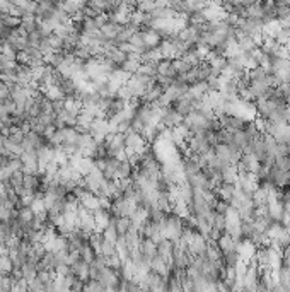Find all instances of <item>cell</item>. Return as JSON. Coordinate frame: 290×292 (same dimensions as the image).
<instances>
[{
    "mask_svg": "<svg viewBox=\"0 0 290 292\" xmlns=\"http://www.w3.org/2000/svg\"><path fill=\"white\" fill-rule=\"evenodd\" d=\"M138 209V203L135 200L128 198H118L111 202V215L113 217H130L135 211Z\"/></svg>",
    "mask_w": 290,
    "mask_h": 292,
    "instance_id": "obj_1",
    "label": "cell"
},
{
    "mask_svg": "<svg viewBox=\"0 0 290 292\" xmlns=\"http://www.w3.org/2000/svg\"><path fill=\"white\" fill-rule=\"evenodd\" d=\"M96 280L99 282L104 289H116V287H120L121 275L118 274V272H114V270H111V268L106 267V268H103V270H99Z\"/></svg>",
    "mask_w": 290,
    "mask_h": 292,
    "instance_id": "obj_2",
    "label": "cell"
},
{
    "mask_svg": "<svg viewBox=\"0 0 290 292\" xmlns=\"http://www.w3.org/2000/svg\"><path fill=\"white\" fill-rule=\"evenodd\" d=\"M205 133H198V135L191 137V140L188 142V149H190L191 154H196V156H205V154L212 149V147H210V144L207 142Z\"/></svg>",
    "mask_w": 290,
    "mask_h": 292,
    "instance_id": "obj_3",
    "label": "cell"
},
{
    "mask_svg": "<svg viewBox=\"0 0 290 292\" xmlns=\"http://www.w3.org/2000/svg\"><path fill=\"white\" fill-rule=\"evenodd\" d=\"M207 246H209V241L205 239V236H202L200 232H195L193 239L188 244V253L191 255V258L195 257H203L207 251Z\"/></svg>",
    "mask_w": 290,
    "mask_h": 292,
    "instance_id": "obj_4",
    "label": "cell"
},
{
    "mask_svg": "<svg viewBox=\"0 0 290 292\" xmlns=\"http://www.w3.org/2000/svg\"><path fill=\"white\" fill-rule=\"evenodd\" d=\"M183 120L184 118L181 116L174 108H166L162 118H161V125H162L164 129L173 130V129H176V127H179V125H183Z\"/></svg>",
    "mask_w": 290,
    "mask_h": 292,
    "instance_id": "obj_5",
    "label": "cell"
},
{
    "mask_svg": "<svg viewBox=\"0 0 290 292\" xmlns=\"http://www.w3.org/2000/svg\"><path fill=\"white\" fill-rule=\"evenodd\" d=\"M111 219H113V215H111V212L108 211V209H97V211L94 212V221H96V232H99V234H103L104 229L110 226Z\"/></svg>",
    "mask_w": 290,
    "mask_h": 292,
    "instance_id": "obj_6",
    "label": "cell"
},
{
    "mask_svg": "<svg viewBox=\"0 0 290 292\" xmlns=\"http://www.w3.org/2000/svg\"><path fill=\"white\" fill-rule=\"evenodd\" d=\"M70 270H72V275H75V277L84 282V284H87V282L91 280V265L85 263L84 260H79L75 265H72Z\"/></svg>",
    "mask_w": 290,
    "mask_h": 292,
    "instance_id": "obj_7",
    "label": "cell"
},
{
    "mask_svg": "<svg viewBox=\"0 0 290 292\" xmlns=\"http://www.w3.org/2000/svg\"><path fill=\"white\" fill-rule=\"evenodd\" d=\"M142 32H144V41H145L147 50H157V48L161 47V43H162V36H161L159 32H156L150 28H147L145 31L142 29Z\"/></svg>",
    "mask_w": 290,
    "mask_h": 292,
    "instance_id": "obj_8",
    "label": "cell"
},
{
    "mask_svg": "<svg viewBox=\"0 0 290 292\" xmlns=\"http://www.w3.org/2000/svg\"><path fill=\"white\" fill-rule=\"evenodd\" d=\"M173 255H174V243L173 241H167V239H162V241L157 244V257L162 258L166 263L171 265Z\"/></svg>",
    "mask_w": 290,
    "mask_h": 292,
    "instance_id": "obj_9",
    "label": "cell"
},
{
    "mask_svg": "<svg viewBox=\"0 0 290 292\" xmlns=\"http://www.w3.org/2000/svg\"><path fill=\"white\" fill-rule=\"evenodd\" d=\"M217 246H219L222 257H226V255H230V253H234V251H237L236 243H234L232 238H230L229 234H226V232H224V234L219 238V241H217Z\"/></svg>",
    "mask_w": 290,
    "mask_h": 292,
    "instance_id": "obj_10",
    "label": "cell"
},
{
    "mask_svg": "<svg viewBox=\"0 0 290 292\" xmlns=\"http://www.w3.org/2000/svg\"><path fill=\"white\" fill-rule=\"evenodd\" d=\"M150 272H152V274H157V275H162V277L166 278L171 272V265L166 263L162 258L156 257L150 260Z\"/></svg>",
    "mask_w": 290,
    "mask_h": 292,
    "instance_id": "obj_11",
    "label": "cell"
},
{
    "mask_svg": "<svg viewBox=\"0 0 290 292\" xmlns=\"http://www.w3.org/2000/svg\"><path fill=\"white\" fill-rule=\"evenodd\" d=\"M215 192H217L219 200H224V202L230 203V200H232L234 195H236L237 188H236V185H230V183H222L219 188H215Z\"/></svg>",
    "mask_w": 290,
    "mask_h": 292,
    "instance_id": "obj_12",
    "label": "cell"
},
{
    "mask_svg": "<svg viewBox=\"0 0 290 292\" xmlns=\"http://www.w3.org/2000/svg\"><path fill=\"white\" fill-rule=\"evenodd\" d=\"M125 243H127V248L128 251H135V249L140 248V243H142V236L140 232H138V229L131 227L130 231L127 232V236H125Z\"/></svg>",
    "mask_w": 290,
    "mask_h": 292,
    "instance_id": "obj_13",
    "label": "cell"
},
{
    "mask_svg": "<svg viewBox=\"0 0 290 292\" xmlns=\"http://www.w3.org/2000/svg\"><path fill=\"white\" fill-rule=\"evenodd\" d=\"M58 89L62 91L65 99L67 97H75V94H77V84L74 82V79H62L58 82Z\"/></svg>",
    "mask_w": 290,
    "mask_h": 292,
    "instance_id": "obj_14",
    "label": "cell"
},
{
    "mask_svg": "<svg viewBox=\"0 0 290 292\" xmlns=\"http://www.w3.org/2000/svg\"><path fill=\"white\" fill-rule=\"evenodd\" d=\"M135 166L130 161H123V162H118V169L114 179H130V176H133Z\"/></svg>",
    "mask_w": 290,
    "mask_h": 292,
    "instance_id": "obj_15",
    "label": "cell"
},
{
    "mask_svg": "<svg viewBox=\"0 0 290 292\" xmlns=\"http://www.w3.org/2000/svg\"><path fill=\"white\" fill-rule=\"evenodd\" d=\"M157 75H162V77H169V79H176V72L173 68V62L167 60V58H162L161 62H157Z\"/></svg>",
    "mask_w": 290,
    "mask_h": 292,
    "instance_id": "obj_16",
    "label": "cell"
},
{
    "mask_svg": "<svg viewBox=\"0 0 290 292\" xmlns=\"http://www.w3.org/2000/svg\"><path fill=\"white\" fill-rule=\"evenodd\" d=\"M111 222L114 224V229H116V232H118V236H120V238H125V236H127V232L131 229L130 217H113V219H111Z\"/></svg>",
    "mask_w": 290,
    "mask_h": 292,
    "instance_id": "obj_17",
    "label": "cell"
},
{
    "mask_svg": "<svg viewBox=\"0 0 290 292\" xmlns=\"http://www.w3.org/2000/svg\"><path fill=\"white\" fill-rule=\"evenodd\" d=\"M188 94L191 97H195L196 101H200L202 97H205L209 94V84L207 82H198V84H193V86L188 87Z\"/></svg>",
    "mask_w": 290,
    "mask_h": 292,
    "instance_id": "obj_18",
    "label": "cell"
},
{
    "mask_svg": "<svg viewBox=\"0 0 290 292\" xmlns=\"http://www.w3.org/2000/svg\"><path fill=\"white\" fill-rule=\"evenodd\" d=\"M138 249H140V253L144 255L145 258H149V260L157 257V244L154 241H150V239H142L140 248Z\"/></svg>",
    "mask_w": 290,
    "mask_h": 292,
    "instance_id": "obj_19",
    "label": "cell"
},
{
    "mask_svg": "<svg viewBox=\"0 0 290 292\" xmlns=\"http://www.w3.org/2000/svg\"><path fill=\"white\" fill-rule=\"evenodd\" d=\"M81 203H82V207H85L89 212H92V214H94L97 209H101V207H99V198H97L94 193H85V195L81 198Z\"/></svg>",
    "mask_w": 290,
    "mask_h": 292,
    "instance_id": "obj_20",
    "label": "cell"
},
{
    "mask_svg": "<svg viewBox=\"0 0 290 292\" xmlns=\"http://www.w3.org/2000/svg\"><path fill=\"white\" fill-rule=\"evenodd\" d=\"M140 57L138 55H131V57H128V60L125 62L123 65H121V70H125L127 74H130V75H133V74H137L138 72V68H140Z\"/></svg>",
    "mask_w": 290,
    "mask_h": 292,
    "instance_id": "obj_21",
    "label": "cell"
},
{
    "mask_svg": "<svg viewBox=\"0 0 290 292\" xmlns=\"http://www.w3.org/2000/svg\"><path fill=\"white\" fill-rule=\"evenodd\" d=\"M230 146H234L237 150H241V152H244L246 149L249 147V137L246 135L244 132H237L232 135V144Z\"/></svg>",
    "mask_w": 290,
    "mask_h": 292,
    "instance_id": "obj_22",
    "label": "cell"
},
{
    "mask_svg": "<svg viewBox=\"0 0 290 292\" xmlns=\"http://www.w3.org/2000/svg\"><path fill=\"white\" fill-rule=\"evenodd\" d=\"M137 274H138L137 268H135V265L131 263L130 260H127V261H123V263H121L120 275H121V278H123V280L131 282V280L135 278V275H137Z\"/></svg>",
    "mask_w": 290,
    "mask_h": 292,
    "instance_id": "obj_23",
    "label": "cell"
},
{
    "mask_svg": "<svg viewBox=\"0 0 290 292\" xmlns=\"http://www.w3.org/2000/svg\"><path fill=\"white\" fill-rule=\"evenodd\" d=\"M94 169H96V161L89 159V157H84V159H82L81 162H79V166H77V171H79V175H81L82 178H85L87 175H91Z\"/></svg>",
    "mask_w": 290,
    "mask_h": 292,
    "instance_id": "obj_24",
    "label": "cell"
},
{
    "mask_svg": "<svg viewBox=\"0 0 290 292\" xmlns=\"http://www.w3.org/2000/svg\"><path fill=\"white\" fill-rule=\"evenodd\" d=\"M171 62H173V68H174V72H176L177 77H181V75L188 74V72L193 68L190 65V62L186 60V58H174V60H171Z\"/></svg>",
    "mask_w": 290,
    "mask_h": 292,
    "instance_id": "obj_25",
    "label": "cell"
},
{
    "mask_svg": "<svg viewBox=\"0 0 290 292\" xmlns=\"http://www.w3.org/2000/svg\"><path fill=\"white\" fill-rule=\"evenodd\" d=\"M121 28H123V26H118V24H114V22L108 21L106 24L101 28V32H103L106 39H116V36H118V32L121 31Z\"/></svg>",
    "mask_w": 290,
    "mask_h": 292,
    "instance_id": "obj_26",
    "label": "cell"
},
{
    "mask_svg": "<svg viewBox=\"0 0 290 292\" xmlns=\"http://www.w3.org/2000/svg\"><path fill=\"white\" fill-rule=\"evenodd\" d=\"M19 28H22L26 32H32L38 29V17L36 16H24V17H21V26Z\"/></svg>",
    "mask_w": 290,
    "mask_h": 292,
    "instance_id": "obj_27",
    "label": "cell"
},
{
    "mask_svg": "<svg viewBox=\"0 0 290 292\" xmlns=\"http://www.w3.org/2000/svg\"><path fill=\"white\" fill-rule=\"evenodd\" d=\"M246 77H248L249 82H266L268 72L263 70L261 67H256V68H253V70H249ZM266 86H268V84H266Z\"/></svg>",
    "mask_w": 290,
    "mask_h": 292,
    "instance_id": "obj_28",
    "label": "cell"
},
{
    "mask_svg": "<svg viewBox=\"0 0 290 292\" xmlns=\"http://www.w3.org/2000/svg\"><path fill=\"white\" fill-rule=\"evenodd\" d=\"M96 146L94 139L89 132H84V133H79V139H77V147L81 150H85V149H92Z\"/></svg>",
    "mask_w": 290,
    "mask_h": 292,
    "instance_id": "obj_29",
    "label": "cell"
},
{
    "mask_svg": "<svg viewBox=\"0 0 290 292\" xmlns=\"http://www.w3.org/2000/svg\"><path fill=\"white\" fill-rule=\"evenodd\" d=\"M21 274H22V278H24L26 282L32 280V278L38 277V267H36L34 263H29V261H26L24 265H22L21 268Z\"/></svg>",
    "mask_w": 290,
    "mask_h": 292,
    "instance_id": "obj_30",
    "label": "cell"
},
{
    "mask_svg": "<svg viewBox=\"0 0 290 292\" xmlns=\"http://www.w3.org/2000/svg\"><path fill=\"white\" fill-rule=\"evenodd\" d=\"M79 253H81V260H84L85 263H89V265H92L94 263V260H96V257H97V253H96L94 249H92V246L89 244H84L81 248V251H79Z\"/></svg>",
    "mask_w": 290,
    "mask_h": 292,
    "instance_id": "obj_31",
    "label": "cell"
},
{
    "mask_svg": "<svg viewBox=\"0 0 290 292\" xmlns=\"http://www.w3.org/2000/svg\"><path fill=\"white\" fill-rule=\"evenodd\" d=\"M104 57H106L108 60H111V62H113V64L116 65L118 68H120L121 65H123L125 62L128 60V57H127V55H125V53H121V51L118 50V48H114V50H111L110 53H106V55H104Z\"/></svg>",
    "mask_w": 290,
    "mask_h": 292,
    "instance_id": "obj_32",
    "label": "cell"
},
{
    "mask_svg": "<svg viewBox=\"0 0 290 292\" xmlns=\"http://www.w3.org/2000/svg\"><path fill=\"white\" fill-rule=\"evenodd\" d=\"M41 94H43V96H45L48 101H51V103H55V101H60V99H65V96L62 94V91L58 89V86L48 87V89L41 91Z\"/></svg>",
    "mask_w": 290,
    "mask_h": 292,
    "instance_id": "obj_33",
    "label": "cell"
},
{
    "mask_svg": "<svg viewBox=\"0 0 290 292\" xmlns=\"http://www.w3.org/2000/svg\"><path fill=\"white\" fill-rule=\"evenodd\" d=\"M157 64H150V62H147V64H140V68H138L137 74L140 75H145V77H150V79H156L157 77Z\"/></svg>",
    "mask_w": 290,
    "mask_h": 292,
    "instance_id": "obj_34",
    "label": "cell"
},
{
    "mask_svg": "<svg viewBox=\"0 0 290 292\" xmlns=\"http://www.w3.org/2000/svg\"><path fill=\"white\" fill-rule=\"evenodd\" d=\"M135 34V29H131V28H128V26H123L121 28V31L118 32V36H116V39H114V43L116 45H121V43H128L131 39V36Z\"/></svg>",
    "mask_w": 290,
    "mask_h": 292,
    "instance_id": "obj_35",
    "label": "cell"
},
{
    "mask_svg": "<svg viewBox=\"0 0 290 292\" xmlns=\"http://www.w3.org/2000/svg\"><path fill=\"white\" fill-rule=\"evenodd\" d=\"M48 43H50V48L55 51V53H62V51L65 50V41L62 38H58L57 34L48 36Z\"/></svg>",
    "mask_w": 290,
    "mask_h": 292,
    "instance_id": "obj_36",
    "label": "cell"
},
{
    "mask_svg": "<svg viewBox=\"0 0 290 292\" xmlns=\"http://www.w3.org/2000/svg\"><path fill=\"white\" fill-rule=\"evenodd\" d=\"M118 238H120V236H118L116 229H114V224H113V222H110V226H108V227L104 229V232H103V239H106V241L116 244Z\"/></svg>",
    "mask_w": 290,
    "mask_h": 292,
    "instance_id": "obj_37",
    "label": "cell"
},
{
    "mask_svg": "<svg viewBox=\"0 0 290 292\" xmlns=\"http://www.w3.org/2000/svg\"><path fill=\"white\" fill-rule=\"evenodd\" d=\"M101 255H103V257H106V258L113 257V255H118L116 244H113V243L103 239V244H101Z\"/></svg>",
    "mask_w": 290,
    "mask_h": 292,
    "instance_id": "obj_38",
    "label": "cell"
},
{
    "mask_svg": "<svg viewBox=\"0 0 290 292\" xmlns=\"http://www.w3.org/2000/svg\"><path fill=\"white\" fill-rule=\"evenodd\" d=\"M209 64H210V67H212V68L222 72V70H226V68H227V64H229V62H227V57H213Z\"/></svg>",
    "mask_w": 290,
    "mask_h": 292,
    "instance_id": "obj_39",
    "label": "cell"
},
{
    "mask_svg": "<svg viewBox=\"0 0 290 292\" xmlns=\"http://www.w3.org/2000/svg\"><path fill=\"white\" fill-rule=\"evenodd\" d=\"M41 39H43V34L38 31V29H36V31H32V32H29V34H28V45H29V47L38 48L39 43H41ZM38 50H39V48H38Z\"/></svg>",
    "mask_w": 290,
    "mask_h": 292,
    "instance_id": "obj_40",
    "label": "cell"
},
{
    "mask_svg": "<svg viewBox=\"0 0 290 292\" xmlns=\"http://www.w3.org/2000/svg\"><path fill=\"white\" fill-rule=\"evenodd\" d=\"M28 292H45V284L38 277L28 282Z\"/></svg>",
    "mask_w": 290,
    "mask_h": 292,
    "instance_id": "obj_41",
    "label": "cell"
},
{
    "mask_svg": "<svg viewBox=\"0 0 290 292\" xmlns=\"http://www.w3.org/2000/svg\"><path fill=\"white\" fill-rule=\"evenodd\" d=\"M226 226H227V221L224 215H219V214L213 215V229H217V231H220L224 234V232H226Z\"/></svg>",
    "mask_w": 290,
    "mask_h": 292,
    "instance_id": "obj_42",
    "label": "cell"
},
{
    "mask_svg": "<svg viewBox=\"0 0 290 292\" xmlns=\"http://www.w3.org/2000/svg\"><path fill=\"white\" fill-rule=\"evenodd\" d=\"M215 214H219V215H224L226 217L227 214H229V211H230V205L227 202H224V200H217V203H215Z\"/></svg>",
    "mask_w": 290,
    "mask_h": 292,
    "instance_id": "obj_43",
    "label": "cell"
},
{
    "mask_svg": "<svg viewBox=\"0 0 290 292\" xmlns=\"http://www.w3.org/2000/svg\"><path fill=\"white\" fill-rule=\"evenodd\" d=\"M84 289L87 292H108V289H104L97 280H89Z\"/></svg>",
    "mask_w": 290,
    "mask_h": 292,
    "instance_id": "obj_44",
    "label": "cell"
},
{
    "mask_svg": "<svg viewBox=\"0 0 290 292\" xmlns=\"http://www.w3.org/2000/svg\"><path fill=\"white\" fill-rule=\"evenodd\" d=\"M12 169L9 168V166H5V168H0V183L2 185H7L9 181H11V178H12Z\"/></svg>",
    "mask_w": 290,
    "mask_h": 292,
    "instance_id": "obj_45",
    "label": "cell"
},
{
    "mask_svg": "<svg viewBox=\"0 0 290 292\" xmlns=\"http://www.w3.org/2000/svg\"><path fill=\"white\" fill-rule=\"evenodd\" d=\"M137 9L142 12H145V14H149V12H152L154 9H156V2H149V0H145V2H138Z\"/></svg>",
    "mask_w": 290,
    "mask_h": 292,
    "instance_id": "obj_46",
    "label": "cell"
},
{
    "mask_svg": "<svg viewBox=\"0 0 290 292\" xmlns=\"http://www.w3.org/2000/svg\"><path fill=\"white\" fill-rule=\"evenodd\" d=\"M31 211L34 212V215H39V214H45V203H43V198H36L31 205Z\"/></svg>",
    "mask_w": 290,
    "mask_h": 292,
    "instance_id": "obj_47",
    "label": "cell"
},
{
    "mask_svg": "<svg viewBox=\"0 0 290 292\" xmlns=\"http://www.w3.org/2000/svg\"><path fill=\"white\" fill-rule=\"evenodd\" d=\"M118 50H120L121 53L127 55V57H131V55H137V50H135V48L131 47L130 41H128V43H121V45H118Z\"/></svg>",
    "mask_w": 290,
    "mask_h": 292,
    "instance_id": "obj_48",
    "label": "cell"
},
{
    "mask_svg": "<svg viewBox=\"0 0 290 292\" xmlns=\"http://www.w3.org/2000/svg\"><path fill=\"white\" fill-rule=\"evenodd\" d=\"M9 168L12 169V173L22 171V161H21V157H11V161H9Z\"/></svg>",
    "mask_w": 290,
    "mask_h": 292,
    "instance_id": "obj_49",
    "label": "cell"
},
{
    "mask_svg": "<svg viewBox=\"0 0 290 292\" xmlns=\"http://www.w3.org/2000/svg\"><path fill=\"white\" fill-rule=\"evenodd\" d=\"M282 31H283V34H285V36H287V38H289V39H290V26H287V28H283V29H282Z\"/></svg>",
    "mask_w": 290,
    "mask_h": 292,
    "instance_id": "obj_50",
    "label": "cell"
},
{
    "mask_svg": "<svg viewBox=\"0 0 290 292\" xmlns=\"http://www.w3.org/2000/svg\"><path fill=\"white\" fill-rule=\"evenodd\" d=\"M234 292H248V291H244V289H237V291H234Z\"/></svg>",
    "mask_w": 290,
    "mask_h": 292,
    "instance_id": "obj_51",
    "label": "cell"
},
{
    "mask_svg": "<svg viewBox=\"0 0 290 292\" xmlns=\"http://www.w3.org/2000/svg\"><path fill=\"white\" fill-rule=\"evenodd\" d=\"M0 84H4V82H2V81H0Z\"/></svg>",
    "mask_w": 290,
    "mask_h": 292,
    "instance_id": "obj_52",
    "label": "cell"
}]
</instances>
